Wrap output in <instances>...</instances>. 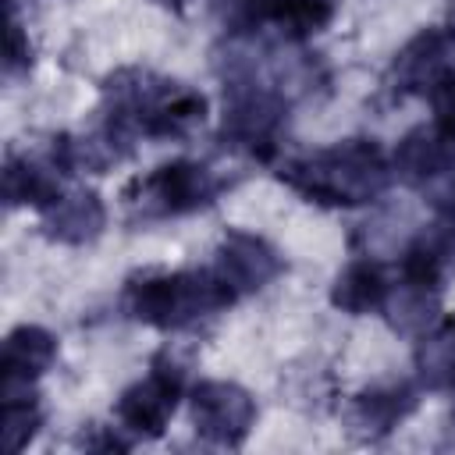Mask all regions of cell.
Returning a JSON list of instances; mask_svg holds the SVG:
<instances>
[{"label": "cell", "instance_id": "44dd1931", "mask_svg": "<svg viewBox=\"0 0 455 455\" xmlns=\"http://www.w3.org/2000/svg\"><path fill=\"white\" fill-rule=\"evenodd\" d=\"M32 68V43H28V36H25V28H21V18H18V11H14V4L7 7V46H4V71L14 78V75H21V71H28Z\"/></svg>", "mask_w": 455, "mask_h": 455}, {"label": "cell", "instance_id": "8fae6325", "mask_svg": "<svg viewBox=\"0 0 455 455\" xmlns=\"http://www.w3.org/2000/svg\"><path fill=\"white\" fill-rule=\"evenodd\" d=\"M419 405V387L409 380H380L363 387L359 395L348 398L345 409V423L348 434L359 441H384L387 434H395Z\"/></svg>", "mask_w": 455, "mask_h": 455}, {"label": "cell", "instance_id": "3957f363", "mask_svg": "<svg viewBox=\"0 0 455 455\" xmlns=\"http://www.w3.org/2000/svg\"><path fill=\"white\" fill-rule=\"evenodd\" d=\"M121 302L135 323H146L153 331H188L235 306L238 295L220 281L213 267H192L139 270L124 281Z\"/></svg>", "mask_w": 455, "mask_h": 455}, {"label": "cell", "instance_id": "52a82bcc", "mask_svg": "<svg viewBox=\"0 0 455 455\" xmlns=\"http://www.w3.org/2000/svg\"><path fill=\"white\" fill-rule=\"evenodd\" d=\"M192 430L217 448H242L256 427L259 405L249 387L235 380H199L188 387Z\"/></svg>", "mask_w": 455, "mask_h": 455}, {"label": "cell", "instance_id": "4fadbf2b", "mask_svg": "<svg viewBox=\"0 0 455 455\" xmlns=\"http://www.w3.org/2000/svg\"><path fill=\"white\" fill-rule=\"evenodd\" d=\"M57 334L39 323H18L0 348V391L32 387L57 363Z\"/></svg>", "mask_w": 455, "mask_h": 455}, {"label": "cell", "instance_id": "603a6c76", "mask_svg": "<svg viewBox=\"0 0 455 455\" xmlns=\"http://www.w3.org/2000/svg\"><path fill=\"white\" fill-rule=\"evenodd\" d=\"M135 444L132 434H124L117 423L114 427H92L89 434H82V448L89 451H128Z\"/></svg>", "mask_w": 455, "mask_h": 455}, {"label": "cell", "instance_id": "d4e9b609", "mask_svg": "<svg viewBox=\"0 0 455 455\" xmlns=\"http://www.w3.org/2000/svg\"><path fill=\"white\" fill-rule=\"evenodd\" d=\"M153 4H160V7H171V11H185L192 0H153Z\"/></svg>", "mask_w": 455, "mask_h": 455}, {"label": "cell", "instance_id": "30bf717a", "mask_svg": "<svg viewBox=\"0 0 455 455\" xmlns=\"http://www.w3.org/2000/svg\"><path fill=\"white\" fill-rule=\"evenodd\" d=\"M451 71H455V32L448 25H430L398 46L387 68V82L398 96H427Z\"/></svg>", "mask_w": 455, "mask_h": 455}, {"label": "cell", "instance_id": "d6986e66", "mask_svg": "<svg viewBox=\"0 0 455 455\" xmlns=\"http://www.w3.org/2000/svg\"><path fill=\"white\" fill-rule=\"evenodd\" d=\"M416 380L427 391H455V323L441 320L416 338Z\"/></svg>", "mask_w": 455, "mask_h": 455}, {"label": "cell", "instance_id": "5b68a950", "mask_svg": "<svg viewBox=\"0 0 455 455\" xmlns=\"http://www.w3.org/2000/svg\"><path fill=\"white\" fill-rule=\"evenodd\" d=\"M224 192V178L192 156L156 164L124 188V206L135 220H174L210 210Z\"/></svg>", "mask_w": 455, "mask_h": 455}, {"label": "cell", "instance_id": "cb8c5ba5", "mask_svg": "<svg viewBox=\"0 0 455 455\" xmlns=\"http://www.w3.org/2000/svg\"><path fill=\"white\" fill-rule=\"evenodd\" d=\"M437 224H441L448 235H455V178H451V185L437 196Z\"/></svg>", "mask_w": 455, "mask_h": 455}, {"label": "cell", "instance_id": "7a4b0ae2", "mask_svg": "<svg viewBox=\"0 0 455 455\" xmlns=\"http://www.w3.org/2000/svg\"><path fill=\"white\" fill-rule=\"evenodd\" d=\"M277 178L306 203L331 206V210L370 206L395 181L391 156L377 139H366V135L341 139L323 149L284 160L277 167Z\"/></svg>", "mask_w": 455, "mask_h": 455}, {"label": "cell", "instance_id": "8992f818", "mask_svg": "<svg viewBox=\"0 0 455 455\" xmlns=\"http://www.w3.org/2000/svg\"><path fill=\"white\" fill-rule=\"evenodd\" d=\"M188 395L185 387V366L171 355V352H156L149 359L146 377H139L135 384H128L117 395L114 405V423L132 434L135 441H153L167 430V423L174 419L181 398Z\"/></svg>", "mask_w": 455, "mask_h": 455}, {"label": "cell", "instance_id": "ffe728a7", "mask_svg": "<svg viewBox=\"0 0 455 455\" xmlns=\"http://www.w3.org/2000/svg\"><path fill=\"white\" fill-rule=\"evenodd\" d=\"M46 423L43 398L32 387L4 391V444L7 451H25Z\"/></svg>", "mask_w": 455, "mask_h": 455}, {"label": "cell", "instance_id": "2e32d148", "mask_svg": "<svg viewBox=\"0 0 455 455\" xmlns=\"http://www.w3.org/2000/svg\"><path fill=\"white\" fill-rule=\"evenodd\" d=\"M64 171L53 164V156H28V153H7L4 160V203L14 206H36L39 213L64 196Z\"/></svg>", "mask_w": 455, "mask_h": 455}, {"label": "cell", "instance_id": "9a60e30c", "mask_svg": "<svg viewBox=\"0 0 455 455\" xmlns=\"http://www.w3.org/2000/svg\"><path fill=\"white\" fill-rule=\"evenodd\" d=\"M107 228V203L96 188L64 192L43 210V235L57 245H92Z\"/></svg>", "mask_w": 455, "mask_h": 455}, {"label": "cell", "instance_id": "277c9868", "mask_svg": "<svg viewBox=\"0 0 455 455\" xmlns=\"http://www.w3.org/2000/svg\"><path fill=\"white\" fill-rule=\"evenodd\" d=\"M288 110H291V96L277 89L267 75H259L256 60L235 46L224 68L220 142L231 146L235 153L267 164L281 149Z\"/></svg>", "mask_w": 455, "mask_h": 455}, {"label": "cell", "instance_id": "e0dca14e", "mask_svg": "<svg viewBox=\"0 0 455 455\" xmlns=\"http://www.w3.org/2000/svg\"><path fill=\"white\" fill-rule=\"evenodd\" d=\"M128 153H132V146L103 124L96 132L57 135L53 146H50V156L64 174H103L114 164H121Z\"/></svg>", "mask_w": 455, "mask_h": 455}, {"label": "cell", "instance_id": "ac0fdd59", "mask_svg": "<svg viewBox=\"0 0 455 455\" xmlns=\"http://www.w3.org/2000/svg\"><path fill=\"white\" fill-rule=\"evenodd\" d=\"M380 316H387L391 331L419 338V334H427L441 323V288L412 284V281L395 277V288H391L387 306H384Z\"/></svg>", "mask_w": 455, "mask_h": 455}, {"label": "cell", "instance_id": "6da1fadb", "mask_svg": "<svg viewBox=\"0 0 455 455\" xmlns=\"http://www.w3.org/2000/svg\"><path fill=\"white\" fill-rule=\"evenodd\" d=\"M103 128L128 146L139 139H185L206 121V96L149 68H117L100 89Z\"/></svg>", "mask_w": 455, "mask_h": 455}, {"label": "cell", "instance_id": "9c48e42d", "mask_svg": "<svg viewBox=\"0 0 455 455\" xmlns=\"http://www.w3.org/2000/svg\"><path fill=\"white\" fill-rule=\"evenodd\" d=\"M210 267L220 274V281L238 299H245V295H256L267 284H274L284 274L288 263H284V252L270 238H263L256 231H245V228H231L217 242Z\"/></svg>", "mask_w": 455, "mask_h": 455}, {"label": "cell", "instance_id": "484cf974", "mask_svg": "<svg viewBox=\"0 0 455 455\" xmlns=\"http://www.w3.org/2000/svg\"><path fill=\"white\" fill-rule=\"evenodd\" d=\"M448 28L455 32V0H448Z\"/></svg>", "mask_w": 455, "mask_h": 455}, {"label": "cell", "instance_id": "7c38bea8", "mask_svg": "<svg viewBox=\"0 0 455 455\" xmlns=\"http://www.w3.org/2000/svg\"><path fill=\"white\" fill-rule=\"evenodd\" d=\"M451 171H455V132L444 128L441 121L416 124L391 149V174L402 185L423 188L441 181Z\"/></svg>", "mask_w": 455, "mask_h": 455}, {"label": "cell", "instance_id": "5bb4252c", "mask_svg": "<svg viewBox=\"0 0 455 455\" xmlns=\"http://www.w3.org/2000/svg\"><path fill=\"white\" fill-rule=\"evenodd\" d=\"M395 288V277L387 274V267L363 252L355 259H348L334 281H331V306L348 313V316H370V313H384L387 295Z\"/></svg>", "mask_w": 455, "mask_h": 455}, {"label": "cell", "instance_id": "ba28073f", "mask_svg": "<svg viewBox=\"0 0 455 455\" xmlns=\"http://www.w3.org/2000/svg\"><path fill=\"white\" fill-rule=\"evenodd\" d=\"M338 18V0H231L228 28L235 36H252L270 25L281 39L302 43L320 36Z\"/></svg>", "mask_w": 455, "mask_h": 455}, {"label": "cell", "instance_id": "7402d4cb", "mask_svg": "<svg viewBox=\"0 0 455 455\" xmlns=\"http://www.w3.org/2000/svg\"><path fill=\"white\" fill-rule=\"evenodd\" d=\"M427 100H430L434 121H441L444 128H451V132H455V71H451V75H444V78L427 92Z\"/></svg>", "mask_w": 455, "mask_h": 455}]
</instances>
